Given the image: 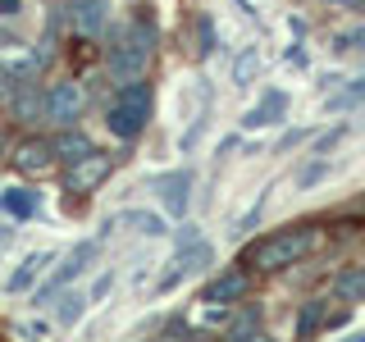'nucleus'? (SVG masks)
Here are the masks:
<instances>
[{
  "mask_svg": "<svg viewBox=\"0 0 365 342\" xmlns=\"http://www.w3.org/2000/svg\"><path fill=\"white\" fill-rule=\"evenodd\" d=\"M155 55V23L151 14H137L133 23L114 28V37L106 46V73L114 83H133V78H146Z\"/></svg>",
  "mask_w": 365,
  "mask_h": 342,
  "instance_id": "f257e3e1",
  "label": "nucleus"
},
{
  "mask_svg": "<svg viewBox=\"0 0 365 342\" xmlns=\"http://www.w3.org/2000/svg\"><path fill=\"white\" fill-rule=\"evenodd\" d=\"M319 242H324V233H319V228H311V224H302V228H279V233L260 237V242L247 251L242 265H256L260 274H274V269H288V265H297V260H306Z\"/></svg>",
  "mask_w": 365,
  "mask_h": 342,
  "instance_id": "f03ea898",
  "label": "nucleus"
},
{
  "mask_svg": "<svg viewBox=\"0 0 365 342\" xmlns=\"http://www.w3.org/2000/svg\"><path fill=\"white\" fill-rule=\"evenodd\" d=\"M151 105H155V91L146 78H133V83H119L114 100L106 105V128L119 137V142H137L151 123Z\"/></svg>",
  "mask_w": 365,
  "mask_h": 342,
  "instance_id": "7ed1b4c3",
  "label": "nucleus"
},
{
  "mask_svg": "<svg viewBox=\"0 0 365 342\" xmlns=\"http://www.w3.org/2000/svg\"><path fill=\"white\" fill-rule=\"evenodd\" d=\"M96 260H101V237H83V242H73V247H68V256L60 260V269H55L51 279L41 283V288H32V301H28V306H46L60 288H68L73 279H83V274L96 265Z\"/></svg>",
  "mask_w": 365,
  "mask_h": 342,
  "instance_id": "20e7f679",
  "label": "nucleus"
},
{
  "mask_svg": "<svg viewBox=\"0 0 365 342\" xmlns=\"http://www.w3.org/2000/svg\"><path fill=\"white\" fill-rule=\"evenodd\" d=\"M114 174V160L106 151H87L83 160H73V165H64V178H60V187L68 192V197H91V192L101 187Z\"/></svg>",
  "mask_w": 365,
  "mask_h": 342,
  "instance_id": "39448f33",
  "label": "nucleus"
},
{
  "mask_svg": "<svg viewBox=\"0 0 365 342\" xmlns=\"http://www.w3.org/2000/svg\"><path fill=\"white\" fill-rule=\"evenodd\" d=\"M83 105H87V91L73 83V78H60V83L46 87V123L55 128H68V123L83 119Z\"/></svg>",
  "mask_w": 365,
  "mask_h": 342,
  "instance_id": "423d86ee",
  "label": "nucleus"
},
{
  "mask_svg": "<svg viewBox=\"0 0 365 342\" xmlns=\"http://www.w3.org/2000/svg\"><path fill=\"white\" fill-rule=\"evenodd\" d=\"M215 265V247L205 242V237H197V242H187V247H178V256H174V265H169L165 274H160V283H155V292H174L187 274H201V269H210Z\"/></svg>",
  "mask_w": 365,
  "mask_h": 342,
  "instance_id": "0eeeda50",
  "label": "nucleus"
},
{
  "mask_svg": "<svg viewBox=\"0 0 365 342\" xmlns=\"http://www.w3.org/2000/svg\"><path fill=\"white\" fill-rule=\"evenodd\" d=\"M146 187L160 197V205H165L174 219H182L192 205V169H169V174H151L146 178Z\"/></svg>",
  "mask_w": 365,
  "mask_h": 342,
  "instance_id": "6e6552de",
  "label": "nucleus"
},
{
  "mask_svg": "<svg viewBox=\"0 0 365 342\" xmlns=\"http://www.w3.org/2000/svg\"><path fill=\"white\" fill-rule=\"evenodd\" d=\"M9 165H14V174H23V178H46L60 160H55L51 137H23L14 146V155H9Z\"/></svg>",
  "mask_w": 365,
  "mask_h": 342,
  "instance_id": "1a4fd4ad",
  "label": "nucleus"
},
{
  "mask_svg": "<svg viewBox=\"0 0 365 342\" xmlns=\"http://www.w3.org/2000/svg\"><path fill=\"white\" fill-rule=\"evenodd\" d=\"M64 23L78 32V37H101L110 23V0H68L64 5Z\"/></svg>",
  "mask_w": 365,
  "mask_h": 342,
  "instance_id": "9d476101",
  "label": "nucleus"
},
{
  "mask_svg": "<svg viewBox=\"0 0 365 342\" xmlns=\"http://www.w3.org/2000/svg\"><path fill=\"white\" fill-rule=\"evenodd\" d=\"M251 288V274L247 269H224V274H215L210 283L201 288V301L205 306H233V301H242Z\"/></svg>",
  "mask_w": 365,
  "mask_h": 342,
  "instance_id": "9b49d317",
  "label": "nucleus"
},
{
  "mask_svg": "<svg viewBox=\"0 0 365 342\" xmlns=\"http://www.w3.org/2000/svg\"><path fill=\"white\" fill-rule=\"evenodd\" d=\"M5 110H9V119H14V123H41L46 119V91L37 87V78L19 83Z\"/></svg>",
  "mask_w": 365,
  "mask_h": 342,
  "instance_id": "f8f14e48",
  "label": "nucleus"
},
{
  "mask_svg": "<svg viewBox=\"0 0 365 342\" xmlns=\"http://www.w3.org/2000/svg\"><path fill=\"white\" fill-rule=\"evenodd\" d=\"M283 114H288V96H283L279 87H265L260 91V100L242 114V128H269V123H283Z\"/></svg>",
  "mask_w": 365,
  "mask_h": 342,
  "instance_id": "ddd939ff",
  "label": "nucleus"
},
{
  "mask_svg": "<svg viewBox=\"0 0 365 342\" xmlns=\"http://www.w3.org/2000/svg\"><path fill=\"white\" fill-rule=\"evenodd\" d=\"M338 324H347L342 311H329V301H306L302 315H297V338H315L319 328H338Z\"/></svg>",
  "mask_w": 365,
  "mask_h": 342,
  "instance_id": "4468645a",
  "label": "nucleus"
},
{
  "mask_svg": "<svg viewBox=\"0 0 365 342\" xmlns=\"http://www.w3.org/2000/svg\"><path fill=\"white\" fill-rule=\"evenodd\" d=\"M0 210L9 214V219H19V224H28L32 214L41 210V197L28 187V182H19V187H5L0 192Z\"/></svg>",
  "mask_w": 365,
  "mask_h": 342,
  "instance_id": "2eb2a0df",
  "label": "nucleus"
},
{
  "mask_svg": "<svg viewBox=\"0 0 365 342\" xmlns=\"http://www.w3.org/2000/svg\"><path fill=\"white\" fill-rule=\"evenodd\" d=\"M51 146H55V160H60V165H73V160H83L87 151H96V146H91V137L78 133L73 123L60 128V137H51Z\"/></svg>",
  "mask_w": 365,
  "mask_h": 342,
  "instance_id": "dca6fc26",
  "label": "nucleus"
},
{
  "mask_svg": "<svg viewBox=\"0 0 365 342\" xmlns=\"http://www.w3.org/2000/svg\"><path fill=\"white\" fill-rule=\"evenodd\" d=\"M260 333H265V315H260V306H242V311L224 324V338H233V342H251Z\"/></svg>",
  "mask_w": 365,
  "mask_h": 342,
  "instance_id": "f3484780",
  "label": "nucleus"
},
{
  "mask_svg": "<svg viewBox=\"0 0 365 342\" xmlns=\"http://www.w3.org/2000/svg\"><path fill=\"white\" fill-rule=\"evenodd\" d=\"M55 296H60V301H55V324H60V328H73L78 319L87 315V306H91V301H87V292H78L73 283H68V288H60Z\"/></svg>",
  "mask_w": 365,
  "mask_h": 342,
  "instance_id": "a211bd4d",
  "label": "nucleus"
},
{
  "mask_svg": "<svg viewBox=\"0 0 365 342\" xmlns=\"http://www.w3.org/2000/svg\"><path fill=\"white\" fill-rule=\"evenodd\" d=\"M51 260H55V251H32V256H23V265H19L14 274H9V283H5V288H9V292H28L32 283H37V274H41L46 265H51Z\"/></svg>",
  "mask_w": 365,
  "mask_h": 342,
  "instance_id": "6ab92c4d",
  "label": "nucleus"
},
{
  "mask_svg": "<svg viewBox=\"0 0 365 342\" xmlns=\"http://www.w3.org/2000/svg\"><path fill=\"white\" fill-rule=\"evenodd\" d=\"M334 296H338V301H347V306L365 301V269H342L338 279H334Z\"/></svg>",
  "mask_w": 365,
  "mask_h": 342,
  "instance_id": "aec40b11",
  "label": "nucleus"
},
{
  "mask_svg": "<svg viewBox=\"0 0 365 342\" xmlns=\"http://www.w3.org/2000/svg\"><path fill=\"white\" fill-rule=\"evenodd\" d=\"M256 73H260V51L256 46H242V55L233 60V87L247 91L251 83H256Z\"/></svg>",
  "mask_w": 365,
  "mask_h": 342,
  "instance_id": "412c9836",
  "label": "nucleus"
},
{
  "mask_svg": "<svg viewBox=\"0 0 365 342\" xmlns=\"http://www.w3.org/2000/svg\"><path fill=\"white\" fill-rule=\"evenodd\" d=\"M119 224H128L133 233H146V237H165V233H169L165 219H160V214H151V210H123Z\"/></svg>",
  "mask_w": 365,
  "mask_h": 342,
  "instance_id": "4be33fe9",
  "label": "nucleus"
},
{
  "mask_svg": "<svg viewBox=\"0 0 365 342\" xmlns=\"http://www.w3.org/2000/svg\"><path fill=\"white\" fill-rule=\"evenodd\" d=\"M329 178V155H315L311 165L297 174V187H315V182H324Z\"/></svg>",
  "mask_w": 365,
  "mask_h": 342,
  "instance_id": "5701e85b",
  "label": "nucleus"
},
{
  "mask_svg": "<svg viewBox=\"0 0 365 342\" xmlns=\"http://www.w3.org/2000/svg\"><path fill=\"white\" fill-rule=\"evenodd\" d=\"M197 55H215V19L210 14H197Z\"/></svg>",
  "mask_w": 365,
  "mask_h": 342,
  "instance_id": "b1692460",
  "label": "nucleus"
},
{
  "mask_svg": "<svg viewBox=\"0 0 365 342\" xmlns=\"http://www.w3.org/2000/svg\"><path fill=\"white\" fill-rule=\"evenodd\" d=\"M334 51H338V55H347V51H365V23H361V28L338 32V37H334Z\"/></svg>",
  "mask_w": 365,
  "mask_h": 342,
  "instance_id": "393cba45",
  "label": "nucleus"
},
{
  "mask_svg": "<svg viewBox=\"0 0 365 342\" xmlns=\"http://www.w3.org/2000/svg\"><path fill=\"white\" fill-rule=\"evenodd\" d=\"M265 201H269V192H260V197H256V205H251V210L242 214V219H237V228H233V237H247L251 228H256V219H260V210H265Z\"/></svg>",
  "mask_w": 365,
  "mask_h": 342,
  "instance_id": "a878e982",
  "label": "nucleus"
},
{
  "mask_svg": "<svg viewBox=\"0 0 365 342\" xmlns=\"http://www.w3.org/2000/svg\"><path fill=\"white\" fill-rule=\"evenodd\" d=\"M160 328H165V338H197V328H192V324H187V319H182V315L165 319V324H160Z\"/></svg>",
  "mask_w": 365,
  "mask_h": 342,
  "instance_id": "bb28decb",
  "label": "nucleus"
},
{
  "mask_svg": "<svg viewBox=\"0 0 365 342\" xmlns=\"http://www.w3.org/2000/svg\"><path fill=\"white\" fill-rule=\"evenodd\" d=\"M342 133H347L342 123H338V128H329V133H319V137H315V155H329V151L342 142Z\"/></svg>",
  "mask_w": 365,
  "mask_h": 342,
  "instance_id": "cd10ccee",
  "label": "nucleus"
},
{
  "mask_svg": "<svg viewBox=\"0 0 365 342\" xmlns=\"http://www.w3.org/2000/svg\"><path fill=\"white\" fill-rule=\"evenodd\" d=\"M14 87H19V78L9 73L5 64H0V105H9V96H14Z\"/></svg>",
  "mask_w": 365,
  "mask_h": 342,
  "instance_id": "c85d7f7f",
  "label": "nucleus"
},
{
  "mask_svg": "<svg viewBox=\"0 0 365 342\" xmlns=\"http://www.w3.org/2000/svg\"><path fill=\"white\" fill-rule=\"evenodd\" d=\"M197 237H201V228L182 219V228H178V233H174V247H187V242H197Z\"/></svg>",
  "mask_w": 365,
  "mask_h": 342,
  "instance_id": "c756f323",
  "label": "nucleus"
},
{
  "mask_svg": "<svg viewBox=\"0 0 365 342\" xmlns=\"http://www.w3.org/2000/svg\"><path fill=\"white\" fill-rule=\"evenodd\" d=\"M114 288V274H101V279L96 283H91V292H87V301H101V296H106Z\"/></svg>",
  "mask_w": 365,
  "mask_h": 342,
  "instance_id": "7c9ffc66",
  "label": "nucleus"
},
{
  "mask_svg": "<svg viewBox=\"0 0 365 342\" xmlns=\"http://www.w3.org/2000/svg\"><path fill=\"white\" fill-rule=\"evenodd\" d=\"M338 214H342V219H365V197H351Z\"/></svg>",
  "mask_w": 365,
  "mask_h": 342,
  "instance_id": "2f4dec72",
  "label": "nucleus"
},
{
  "mask_svg": "<svg viewBox=\"0 0 365 342\" xmlns=\"http://www.w3.org/2000/svg\"><path fill=\"white\" fill-rule=\"evenodd\" d=\"M306 137H311V133H306V128H288V133L279 137V151H292L297 142H306Z\"/></svg>",
  "mask_w": 365,
  "mask_h": 342,
  "instance_id": "473e14b6",
  "label": "nucleus"
},
{
  "mask_svg": "<svg viewBox=\"0 0 365 342\" xmlns=\"http://www.w3.org/2000/svg\"><path fill=\"white\" fill-rule=\"evenodd\" d=\"M9 247H14V228H9V224H0V256H5Z\"/></svg>",
  "mask_w": 365,
  "mask_h": 342,
  "instance_id": "72a5a7b5",
  "label": "nucleus"
},
{
  "mask_svg": "<svg viewBox=\"0 0 365 342\" xmlns=\"http://www.w3.org/2000/svg\"><path fill=\"white\" fill-rule=\"evenodd\" d=\"M23 9V0H0V19H14Z\"/></svg>",
  "mask_w": 365,
  "mask_h": 342,
  "instance_id": "f704fd0d",
  "label": "nucleus"
},
{
  "mask_svg": "<svg viewBox=\"0 0 365 342\" xmlns=\"http://www.w3.org/2000/svg\"><path fill=\"white\" fill-rule=\"evenodd\" d=\"M283 60H288V64H297V68H302V64H306V51H302V46H288V55H283Z\"/></svg>",
  "mask_w": 365,
  "mask_h": 342,
  "instance_id": "c9c22d12",
  "label": "nucleus"
}]
</instances>
